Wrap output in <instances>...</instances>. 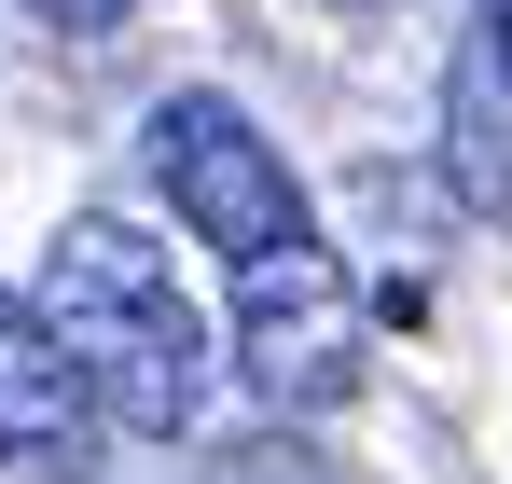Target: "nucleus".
<instances>
[{"mask_svg":"<svg viewBox=\"0 0 512 484\" xmlns=\"http://www.w3.org/2000/svg\"><path fill=\"white\" fill-rule=\"evenodd\" d=\"M42 319H56V346H70V374L97 388L111 429L180 443L208 415V319L139 222H70L56 263H42Z\"/></svg>","mask_w":512,"mask_h":484,"instance_id":"obj_1","label":"nucleus"},{"mask_svg":"<svg viewBox=\"0 0 512 484\" xmlns=\"http://www.w3.org/2000/svg\"><path fill=\"white\" fill-rule=\"evenodd\" d=\"M236 374H250L277 415H333L360 402V291H346V263L319 236H277L236 263Z\"/></svg>","mask_w":512,"mask_h":484,"instance_id":"obj_2","label":"nucleus"},{"mask_svg":"<svg viewBox=\"0 0 512 484\" xmlns=\"http://www.w3.org/2000/svg\"><path fill=\"white\" fill-rule=\"evenodd\" d=\"M153 180L180 194V222L222 249V263H250V249L305 236L291 153H263V125L236 111V97H167V111H153Z\"/></svg>","mask_w":512,"mask_h":484,"instance_id":"obj_3","label":"nucleus"},{"mask_svg":"<svg viewBox=\"0 0 512 484\" xmlns=\"http://www.w3.org/2000/svg\"><path fill=\"white\" fill-rule=\"evenodd\" d=\"M97 429H111V415H97V388L70 374L56 319L0 291V457H14V471H42V484H84Z\"/></svg>","mask_w":512,"mask_h":484,"instance_id":"obj_4","label":"nucleus"},{"mask_svg":"<svg viewBox=\"0 0 512 484\" xmlns=\"http://www.w3.org/2000/svg\"><path fill=\"white\" fill-rule=\"evenodd\" d=\"M457 194H471V208H499L512 222V139H499V56H485V70L457 83Z\"/></svg>","mask_w":512,"mask_h":484,"instance_id":"obj_5","label":"nucleus"},{"mask_svg":"<svg viewBox=\"0 0 512 484\" xmlns=\"http://www.w3.org/2000/svg\"><path fill=\"white\" fill-rule=\"evenodd\" d=\"M222 484H346L333 457H305V443H277V429H263V443H236V457H222Z\"/></svg>","mask_w":512,"mask_h":484,"instance_id":"obj_6","label":"nucleus"},{"mask_svg":"<svg viewBox=\"0 0 512 484\" xmlns=\"http://www.w3.org/2000/svg\"><path fill=\"white\" fill-rule=\"evenodd\" d=\"M28 14H42V28H70V42H97V28H111L125 0H28Z\"/></svg>","mask_w":512,"mask_h":484,"instance_id":"obj_7","label":"nucleus"},{"mask_svg":"<svg viewBox=\"0 0 512 484\" xmlns=\"http://www.w3.org/2000/svg\"><path fill=\"white\" fill-rule=\"evenodd\" d=\"M485 56H499V83H512V0H485Z\"/></svg>","mask_w":512,"mask_h":484,"instance_id":"obj_8","label":"nucleus"}]
</instances>
